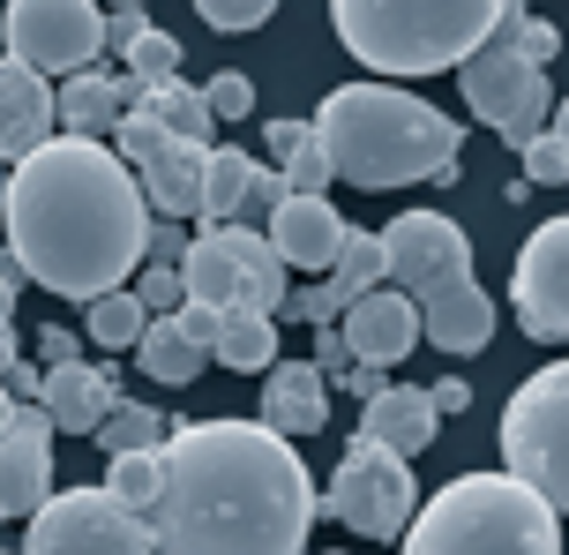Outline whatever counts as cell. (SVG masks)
<instances>
[{
    "label": "cell",
    "mask_w": 569,
    "mask_h": 555,
    "mask_svg": "<svg viewBox=\"0 0 569 555\" xmlns=\"http://www.w3.org/2000/svg\"><path fill=\"white\" fill-rule=\"evenodd\" d=\"M166 488L150 533L172 555H292L315 533L308 458L270 420H180L158 443Z\"/></svg>",
    "instance_id": "obj_1"
},
{
    "label": "cell",
    "mask_w": 569,
    "mask_h": 555,
    "mask_svg": "<svg viewBox=\"0 0 569 555\" xmlns=\"http://www.w3.org/2000/svg\"><path fill=\"white\" fill-rule=\"evenodd\" d=\"M0 218H8V248L23 278L76 308L128 286V270L150 256V204H142L136 166L76 128L46 136L8 166Z\"/></svg>",
    "instance_id": "obj_2"
},
{
    "label": "cell",
    "mask_w": 569,
    "mask_h": 555,
    "mask_svg": "<svg viewBox=\"0 0 569 555\" xmlns=\"http://www.w3.org/2000/svg\"><path fill=\"white\" fill-rule=\"evenodd\" d=\"M315 143L330 150V174L352 188H412V180L450 188L465 128L450 113H435L420 90H398L382 76V83L330 90L315 113Z\"/></svg>",
    "instance_id": "obj_3"
},
{
    "label": "cell",
    "mask_w": 569,
    "mask_h": 555,
    "mask_svg": "<svg viewBox=\"0 0 569 555\" xmlns=\"http://www.w3.org/2000/svg\"><path fill=\"white\" fill-rule=\"evenodd\" d=\"M398 541L412 555H555L562 548V511L532 480H517L510 466L457 473L427 496V511L405 518Z\"/></svg>",
    "instance_id": "obj_4"
},
{
    "label": "cell",
    "mask_w": 569,
    "mask_h": 555,
    "mask_svg": "<svg viewBox=\"0 0 569 555\" xmlns=\"http://www.w3.org/2000/svg\"><path fill=\"white\" fill-rule=\"evenodd\" d=\"M510 0H330L338 46L375 76H442L487 46Z\"/></svg>",
    "instance_id": "obj_5"
},
{
    "label": "cell",
    "mask_w": 569,
    "mask_h": 555,
    "mask_svg": "<svg viewBox=\"0 0 569 555\" xmlns=\"http://www.w3.org/2000/svg\"><path fill=\"white\" fill-rule=\"evenodd\" d=\"M502 466L569 518V360H547L502 406Z\"/></svg>",
    "instance_id": "obj_6"
},
{
    "label": "cell",
    "mask_w": 569,
    "mask_h": 555,
    "mask_svg": "<svg viewBox=\"0 0 569 555\" xmlns=\"http://www.w3.org/2000/svg\"><path fill=\"white\" fill-rule=\"evenodd\" d=\"M322 511L338 518L345 533H360V541H398L405 518L420 511V488H412V458L405 450H390L382 436H360L345 443L338 473H330V496H322Z\"/></svg>",
    "instance_id": "obj_7"
},
{
    "label": "cell",
    "mask_w": 569,
    "mask_h": 555,
    "mask_svg": "<svg viewBox=\"0 0 569 555\" xmlns=\"http://www.w3.org/2000/svg\"><path fill=\"white\" fill-rule=\"evenodd\" d=\"M457 90H465V113L487 120L502 143H525V136L547 120V106H555L547 68L525 60L502 30H487V46H472V53L457 60Z\"/></svg>",
    "instance_id": "obj_8"
},
{
    "label": "cell",
    "mask_w": 569,
    "mask_h": 555,
    "mask_svg": "<svg viewBox=\"0 0 569 555\" xmlns=\"http://www.w3.org/2000/svg\"><path fill=\"white\" fill-rule=\"evenodd\" d=\"M30 555H136L158 548V533L142 511L113 496V488H68V496H46L30 511Z\"/></svg>",
    "instance_id": "obj_9"
},
{
    "label": "cell",
    "mask_w": 569,
    "mask_h": 555,
    "mask_svg": "<svg viewBox=\"0 0 569 555\" xmlns=\"http://www.w3.org/2000/svg\"><path fill=\"white\" fill-rule=\"evenodd\" d=\"M0 38L16 60H30L38 76L60 83V76H76L106 53V8L98 0H8Z\"/></svg>",
    "instance_id": "obj_10"
},
{
    "label": "cell",
    "mask_w": 569,
    "mask_h": 555,
    "mask_svg": "<svg viewBox=\"0 0 569 555\" xmlns=\"http://www.w3.org/2000/svg\"><path fill=\"white\" fill-rule=\"evenodd\" d=\"M113 150L136 166L150 218H180V226L196 218V204H202V150L210 143H188V136H172L166 120H150V113H120L113 120Z\"/></svg>",
    "instance_id": "obj_11"
},
{
    "label": "cell",
    "mask_w": 569,
    "mask_h": 555,
    "mask_svg": "<svg viewBox=\"0 0 569 555\" xmlns=\"http://www.w3.org/2000/svg\"><path fill=\"white\" fill-rule=\"evenodd\" d=\"M465 270H472V240L457 218H442V210H398L390 218V234H382V278L390 286L420 300V293H435L442 278H465Z\"/></svg>",
    "instance_id": "obj_12"
},
{
    "label": "cell",
    "mask_w": 569,
    "mask_h": 555,
    "mask_svg": "<svg viewBox=\"0 0 569 555\" xmlns=\"http://www.w3.org/2000/svg\"><path fill=\"white\" fill-rule=\"evenodd\" d=\"M510 300H517L525 338H540V346H562V338H569V210H562V218H547L540 234L517 248Z\"/></svg>",
    "instance_id": "obj_13"
},
{
    "label": "cell",
    "mask_w": 569,
    "mask_h": 555,
    "mask_svg": "<svg viewBox=\"0 0 569 555\" xmlns=\"http://www.w3.org/2000/svg\"><path fill=\"white\" fill-rule=\"evenodd\" d=\"M338 330H345V353H352V360L398 368L405 353L420 346V300L405 286H368L338 308Z\"/></svg>",
    "instance_id": "obj_14"
},
{
    "label": "cell",
    "mask_w": 569,
    "mask_h": 555,
    "mask_svg": "<svg viewBox=\"0 0 569 555\" xmlns=\"http://www.w3.org/2000/svg\"><path fill=\"white\" fill-rule=\"evenodd\" d=\"M420 338L442 353H487L495 338V300L487 286L465 270V278H442L435 293H420Z\"/></svg>",
    "instance_id": "obj_15"
},
{
    "label": "cell",
    "mask_w": 569,
    "mask_h": 555,
    "mask_svg": "<svg viewBox=\"0 0 569 555\" xmlns=\"http://www.w3.org/2000/svg\"><path fill=\"white\" fill-rule=\"evenodd\" d=\"M53 76H38L30 60L0 53V166H16L23 150H38L53 136Z\"/></svg>",
    "instance_id": "obj_16"
},
{
    "label": "cell",
    "mask_w": 569,
    "mask_h": 555,
    "mask_svg": "<svg viewBox=\"0 0 569 555\" xmlns=\"http://www.w3.org/2000/svg\"><path fill=\"white\" fill-rule=\"evenodd\" d=\"M262 420L278 436H322L330 428V376L315 360H270L262 368Z\"/></svg>",
    "instance_id": "obj_17"
},
{
    "label": "cell",
    "mask_w": 569,
    "mask_h": 555,
    "mask_svg": "<svg viewBox=\"0 0 569 555\" xmlns=\"http://www.w3.org/2000/svg\"><path fill=\"white\" fill-rule=\"evenodd\" d=\"M338 240H345V218L330 210V196L284 188V204L270 210V248L284 256V270H330Z\"/></svg>",
    "instance_id": "obj_18"
},
{
    "label": "cell",
    "mask_w": 569,
    "mask_h": 555,
    "mask_svg": "<svg viewBox=\"0 0 569 555\" xmlns=\"http://www.w3.org/2000/svg\"><path fill=\"white\" fill-rule=\"evenodd\" d=\"M38 398H46L60 436H90V428L106 420V406L120 398V383H113V368H90L83 353H76V360H53V368H46V390H38Z\"/></svg>",
    "instance_id": "obj_19"
},
{
    "label": "cell",
    "mask_w": 569,
    "mask_h": 555,
    "mask_svg": "<svg viewBox=\"0 0 569 555\" xmlns=\"http://www.w3.org/2000/svg\"><path fill=\"white\" fill-rule=\"evenodd\" d=\"M128 106H136V76H106L98 60L53 83V120H60V128H76V136H106Z\"/></svg>",
    "instance_id": "obj_20"
},
{
    "label": "cell",
    "mask_w": 569,
    "mask_h": 555,
    "mask_svg": "<svg viewBox=\"0 0 569 555\" xmlns=\"http://www.w3.org/2000/svg\"><path fill=\"white\" fill-rule=\"evenodd\" d=\"M360 428L412 458V450H427V443H435L442 413H435V398H427V383H382L368 406H360Z\"/></svg>",
    "instance_id": "obj_21"
},
{
    "label": "cell",
    "mask_w": 569,
    "mask_h": 555,
    "mask_svg": "<svg viewBox=\"0 0 569 555\" xmlns=\"http://www.w3.org/2000/svg\"><path fill=\"white\" fill-rule=\"evenodd\" d=\"M46 496H53V443L23 436V428H0V511L30 518Z\"/></svg>",
    "instance_id": "obj_22"
},
{
    "label": "cell",
    "mask_w": 569,
    "mask_h": 555,
    "mask_svg": "<svg viewBox=\"0 0 569 555\" xmlns=\"http://www.w3.org/2000/svg\"><path fill=\"white\" fill-rule=\"evenodd\" d=\"M218 234H226L232 264H240V300H248V308H262V316H278V300H284V286H292V270H284V256L270 248V234L240 226V218H226Z\"/></svg>",
    "instance_id": "obj_23"
},
{
    "label": "cell",
    "mask_w": 569,
    "mask_h": 555,
    "mask_svg": "<svg viewBox=\"0 0 569 555\" xmlns=\"http://www.w3.org/2000/svg\"><path fill=\"white\" fill-rule=\"evenodd\" d=\"M128 113L166 120L172 136H188V143H210V136H218L210 98H202L196 83H180V68H172V76H150V83H136V106H128Z\"/></svg>",
    "instance_id": "obj_24"
},
{
    "label": "cell",
    "mask_w": 569,
    "mask_h": 555,
    "mask_svg": "<svg viewBox=\"0 0 569 555\" xmlns=\"http://www.w3.org/2000/svg\"><path fill=\"white\" fill-rule=\"evenodd\" d=\"M136 360H142V376H150V383H172V390H188V383L210 368V346H196V338H188V330L172 323V308H166V316L142 323Z\"/></svg>",
    "instance_id": "obj_25"
},
{
    "label": "cell",
    "mask_w": 569,
    "mask_h": 555,
    "mask_svg": "<svg viewBox=\"0 0 569 555\" xmlns=\"http://www.w3.org/2000/svg\"><path fill=\"white\" fill-rule=\"evenodd\" d=\"M210 360H226V368H240V376H262V368L278 360V316H262V308H248V300H226Z\"/></svg>",
    "instance_id": "obj_26"
},
{
    "label": "cell",
    "mask_w": 569,
    "mask_h": 555,
    "mask_svg": "<svg viewBox=\"0 0 569 555\" xmlns=\"http://www.w3.org/2000/svg\"><path fill=\"white\" fill-rule=\"evenodd\" d=\"M180 286H188V300H240V264H232V248L218 226H202L188 248H180Z\"/></svg>",
    "instance_id": "obj_27"
},
{
    "label": "cell",
    "mask_w": 569,
    "mask_h": 555,
    "mask_svg": "<svg viewBox=\"0 0 569 555\" xmlns=\"http://www.w3.org/2000/svg\"><path fill=\"white\" fill-rule=\"evenodd\" d=\"M248 174H256V158H248V150H218V143L202 150V204H196L202 226H226V218H240Z\"/></svg>",
    "instance_id": "obj_28"
},
{
    "label": "cell",
    "mask_w": 569,
    "mask_h": 555,
    "mask_svg": "<svg viewBox=\"0 0 569 555\" xmlns=\"http://www.w3.org/2000/svg\"><path fill=\"white\" fill-rule=\"evenodd\" d=\"M142 323H150V308L136 300V286H113L98 300H83V338H98L106 353H128L142 338Z\"/></svg>",
    "instance_id": "obj_29"
},
{
    "label": "cell",
    "mask_w": 569,
    "mask_h": 555,
    "mask_svg": "<svg viewBox=\"0 0 569 555\" xmlns=\"http://www.w3.org/2000/svg\"><path fill=\"white\" fill-rule=\"evenodd\" d=\"M166 428H172V420L158 406H128V398H113V406H106V420L90 428V443L113 458V450H150V443H166Z\"/></svg>",
    "instance_id": "obj_30"
},
{
    "label": "cell",
    "mask_w": 569,
    "mask_h": 555,
    "mask_svg": "<svg viewBox=\"0 0 569 555\" xmlns=\"http://www.w3.org/2000/svg\"><path fill=\"white\" fill-rule=\"evenodd\" d=\"M382 286V234H360V226H345L338 256H330V293L352 300V293Z\"/></svg>",
    "instance_id": "obj_31"
},
{
    "label": "cell",
    "mask_w": 569,
    "mask_h": 555,
    "mask_svg": "<svg viewBox=\"0 0 569 555\" xmlns=\"http://www.w3.org/2000/svg\"><path fill=\"white\" fill-rule=\"evenodd\" d=\"M106 488H113L128 511H142V518H150V503H158V488H166L158 443H150V450H113V458H106Z\"/></svg>",
    "instance_id": "obj_32"
},
{
    "label": "cell",
    "mask_w": 569,
    "mask_h": 555,
    "mask_svg": "<svg viewBox=\"0 0 569 555\" xmlns=\"http://www.w3.org/2000/svg\"><path fill=\"white\" fill-rule=\"evenodd\" d=\"M495 30H502V38H510V46H517L525 60H540V68H547L555 53H562V30L547 23V16H532L525 0H510V8H502V23H495Z\"/></svg>",
    "instance_id": "obj_33"
},
{
    "label": "cell",
    "mask_w": 569,
    "mask_h": 555,
    "mask_svg": "<svg viewBox=\"0 0 569 555\" xmlns=\"http://www.w3.org/2000/svg\"><path fill=\"white\" fill-rule=\"evenodd\" d=\"M517 150H525V180H532V188H569V143L555 128H532Z\"/></svg>",
    "instance_id": "obj_34"
},
{
    "label": "cell",
    "mask_w": 569,
    "mask_h": 555,
    "mask_svg": "<svg viewBox=\"0 0 569 555\" xmlns=\"http://www.w3.org/2000/svg\"><path fill=\"white\" fill-rule=\"evenodd\" d=\"M338 293H330V278H308V286H284V300H278V323H338Z\"/></svg>",
    "instance_id": "obj_35"
},
{
    "label": "cell",
    "mask_w": 569,
    "mask_h": 555,
    "mask_svg": "<svg viewBox=\"0 0 569 555\" xmlns=\"http://www.w3.org/2000/svg\"><path fill=\"white\" fill-rule=\"evenodd\" d=\"M120 60H128V76H136V83H150V76H172V68H180V38L150 23V30H142V38H136V46H128Z\"/></svg>",
    "instance_id": "obj_36"
},
{
    "label": "cell",
    "mask_w": 569,
    "mask_h": 555,
    "mask_svg": "<svg viewBox=\"0 0 569 555\" xmlns=\"http://www.w3.org/2000/svg\"><path fill=\"white\" fill-rule=\"evenodd\" d=\"M196 16L210 30L240 38V30H262V23H270V16H278V0H196Z\"/></svg>",
    "instance_id": "obj_37"
},
{
    "label": "cell",
    "mask_w": 569,
    "mask_h": 555,
    "mask_svg": "<svg viewBox=\"0 0 569 555\" xmlns=\"http://www.w3.org/2000/svg\"><path fill=\"white\" fill-rule=\"evenodd\" d=\"M136 300L150 308V316L180 308V300H188V286H180V264H172V256H150V264H142V278H136Z\"/></svg>",
    "instance_id": "obj_38"
},
{
    "label": "cell",
    "mask_w": 569,
    "mask_h": 555,
    "mask_svg": "<svg viewBox=\"0 0 569 555\" xmlns=\"http://www.w3.org/2000/svg\"><path fill=\"white\" fill-rule=\"evenodd\" d=\"M202 98H210V113H218V120H248V106H256V83H248L240 68H218V76L202 83Z\"/></svg>",
    "instance_id": "obj_39"
},
{
    "label": "cell",
    "mask_w": 569,
    "mask_h": 555,
    "mask_svg": "<svg viewBox=\"0 0 569 555\" xmlns=\"http://www.w3.org/2000/svg\"><path fill=\"white\" fill-rule=\"evenodd\" d=\"M330 180H338V174H330V150L315 143V136L292 150V158H284V188H300V196H322Z\"/></svg>",
    "instance_id": "obj_40"
},
{
    "label": "cell",
    "mask_w": 569,
    "mask_h": 555,
    "mask_svg": "<svg viewBox=\"0 0 569 555\" xmlns=\"http://www.w3.org/2000/svg\"><path fill=\"white\" fill-rule=\"evenodd\" d=\"M278 204H284V174L256 166V174H248V196H240V218H248V210H256V218H270Z\"/></svg>",
    "instance_id": "obj_41"
},
{
    "label": "cell",
    "mask_w": 569,
    "mask_h": 555,
    "mask_svg": "<svg viewBox=\"0 0 569 555\" xmlns=\"http://www.w3.org/2000/svg\"><path fill=\"white\" fill-rule=\"evenodd\" d=\"M142 30H150V16H142V8H113V16H106V53H128Z\"/></svg>",
    "instance_id": "obj_42"
},
{
    "label": "cell",
    "mask_w": 569,
    "mask_h": 555,
    "mask_svg": "<svg viewBox=\"0 0 569 555\" xmlns=\"http://www.w3.org/2000/svg\"><path fill=\"white\" fill-rule=\"evenodd\" d=\"M315 368H322V376L352 368V353H345V330H338V323H315Z\"/></svg>",
    "instance_id": "obj_43"
},
{
    "label": "cell",
    "mask_w": 569,
    "mask_h": 555,
    "mask_svg": "<svg viewBox=\"0 0 569 555\" xmlns=\"http://www.w3.org/2000/svg\"><path fill=\"white\" fill-rule=\"evenodd\" d=\"M0 383H8L16 398H38V390H46V360H23V353H16V360L0 368Z\"/></svg>",
    "instance_id": "obj_44"
},
{
    "label": "cell",
    "mask_w": 569,
    "mask_h": 555,
    "mask_svg": "<svg viewBox=\"0 0 569 555\" xmlns=\"http://www.w3.org/2000/svg\"><path fill=\"white\" fill-rule=\"evenodd\" d=\"M315 136V120H270V128H262V150H278V158H292V150L308 143Z\"/></svg>",
    "instance_id": "obj_45"
},
{
    "label": "cell",
    "mask_w": 569,
    "mask_h": 555,
    "mask_svg": "<svg viewBox=\"0 0 569 555\" xmlns=\"http://www.w3.org/2000/svg\"><path fill=\"white\" fill-rule=\"evenodd\" d=\"M427 398H435V413L450 420V413L472 406V383H465V376H442V383H427Z\"/></svg>",
    "instance_id": "obj_46"
},
{
    "label": "cell",
    "mask_w": 569,
    "mask_h": 555,
    "mask_svg": "<svg viewBox=\"0 0 569 555\" xmlns=\"http://www.w3.org/2000/svg\"><path fill=\"white\" fill-rule=\"evenodd\" d=\"M30 278H23V264H16V248H0V323L16 316V293H23Z\"/></svg>",
    "instance_id": "obj_47"
},
{
    "label": "cell",
    "mask_w": 569,
    "mask_h": 555,
    "mask_svg": "<svg viewBox=\"0 0 569 555\" xmlns=\"http://www.w3.org/2000/svg\"><path fill=\"white\" fill-rule=\"evenodd\" d=\"M76 346H83V330H38V360H46V368H53V360H76Z\"/></svg>",
    "instance_id": "obj_48"
},
{
    "label": "cell",
    "mask_w": 569,
    "mask_h": 555,
    "mask_svg": "<svg viewBox=\"0 0 569 555\" xmlns=\"http://www.w3.org/2000/svg\"><path fill=\"white\" fill-rule=\"evenodd\" d=\"M8 360H16V316L0 323V368H8Z\"/></svg>",
    "instance_id": "obj_49"
},
{
    "label": "cell",
    "mask_w": 569,
    "mask_h": 555,
    "mask_svg": "<svg viewBox=\"0 0 569 555\" xmlns=\"http://www.w3.org/2000/svg\"><path fill=\"white\" fill-rule=\"evenodd\" d=\"M8 420H16V390L0 383V428H8Z\"/></svg>",
    "instance_id": "obj_50"
},
{
    "label": "cell",
    "mask_w": 569,
    "mask_h": 555,
    "mask_svg": "<svg viewBox=\"0 0 569 555\" xmlns=\"http://www.w3.org/2000/svg\"><path fill=\"white\" fill-rule=\"evenodd\" d=\"M555 136H562V143H569V98H562V106H555Z\"/></svg>",
    "instance_id": "obj_51"
},
{
    "label": "cell",
    "mask_w": 569,
    "mask_h": 555,
    "mask_svg": "<svg viewBox=\"0 0 569 555\" xmlns=\"http://www.w3.org/2000/svg\"><path fill=\"white\" fill-rule=\"evenodd\" d=\"M106 8H142V0H106Z\"/></svg>",
    "instance_id": "obj_52"
},
{
    "label": "cell",
    "mask_w": 569,
    "mask_h": 555,
    "mask_svg": "<svg viewBox=\"0 0 569 555\" xmlns=\"http://www.w3.org/2000/svg\"><path fill=\"white\" fill-rule=\"evenodd\" d=\"M0 188H8V180H0Z\"/></svg>",
    "instance_id": "obj_53"
}]
</instances>
